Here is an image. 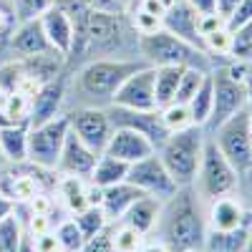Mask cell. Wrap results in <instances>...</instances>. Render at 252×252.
Returning a JSON list of instances; mask_svg holds the SVG:
<instances>
[{
	"label": "cell",
	"instance_id": "19",
	"mask_svg": "<svg viewBox=\"0 0 252 252\" xmlns=\"http://www.w3.org/2000/svg\"><path fill=\"white\" fill-rule=\"evenodd\" d=\"M161 28L169 31L172 35L187 40L192 46H202V35H199V13L187 3V0H177L174 5L166 8L164 18H161Z\"/></svg>",
	"mask_w": 252,
	"mask_h": 252
},
{
	"label": "cell",
	"instance_id": "33",
	"mask_svg": "<svg viewBox=\"0 0 252 252\" xmlns=\"http://www.w3.org/2000/svg\"><path fill=\"white\" fill-rule=\"evenodd\" d=\"M209 76V71H202V68H184L182 76H179V86H177V96L174 101L177 103H189V98H192L197 94V89L202 86V81ZM172 101V103H174Z\"/></svg>",
	"mask_w": 252,
	"mask_h": 252
},
{
	"label": "cell",
	"instance_id": "53",
	"mask_svg": "<svg viewBox=\"0 0 252 252\" xmlns=\"http://www.w3.org/2000/svg\"><path fill=\"white\" fill-rule=\"evenodd\" d=\"M192 252H207V250H204V247H202V250H192Z\"/></svg>",
	"mask_w": 252,
	"mask_h": 252
},
{
	"label": "cell",
	"instance_id": "8",
	"mask_svg": "<svg viewBox=\"0 0 252 252\" xmlns=\"http://www.w3.org/2000/svg\"><path fill=\"white\" fill-rule=\"evenodd\" d=\"M68 129H71V119L66 111L58 114L51 121L28 126V164L38 166V169L56 172Z\"/></svg>",
	"mask_w": 252,
	"mask_h": 252
},
{
	"label": "cell",
	"instance_id": "36",
	"mask_svg": "<svg viewBox=\"0 0 252 252\" xmlns=\"http://www.w3.org/2000/svg\"><path fill=\"white\" fill-rule=\"evenodd\" d=\"M229 61H252V23L232 31V40H229Z\"/></svg>",
	"mask_w": 252,
	"mask_h": 252
},
{
	"label": "cell",
	"instance_id": "7",
	"mask_svg": "<svg viewBox=\"0 0 252 252\" xmlns=\"http://www.w3.org/2000/svg\"><path fill=\"white\" fill-rule=\"evenodd\" d=\"M222 152V157L235 166L240 177L252 172V129H250V106L222 121L215 131L207 134Z\"/></svg>",
	"mask_w": 252,
	"mask_h": 252
},
{
	"label": "cell",
	"instance_id": "47",
	"mask_svg": "<svg viewBox=\"0 0 252 252\" xmlns=\"http://www.w3.org/2000/svg\"><path fill=\"white\" fill-rule=\"evenodd\" d=\"M18 252H38L35 250V240L28 229L23 227V237H20V245H18Z\"/></svg>",
	"mask_w": 252,
	"mask_h": 252
},
{
	"label": "cell",
	"instance_id": "6",
	"mask_svg": "<svg viewBox=\"0 0 252 252\" xmlns=\"http://www.w3.org/2000/svg\"><path fill=\"white\" fill-rule=\"evenodd\" d=\"M237 187H240V174L222 157V152L215 146V141L207 136L192 189L199 194L202 202H212V199L224 197V194H235Z\"/></svg>",
	"mask_w": 252,
	"mask_h": 252
},
{
	"label": "cell",
	"instance_id": "51",
	"mask_svg": "<svg viewBox=\"0 0 252 252\" xmlns=\"http://www.w3.org/2000/svg\"><path fill=\"white\" fill-rule=\"evenodd\" d=\"M250 129H252V98H250Z\"/></svg>",
	"mask_w": 252,
	"mask_h": 252
},
{
	"label": "cell",
	"instance_id": "22",
	"mask_svg": "<svg viewBox=\"0 0 252 252\" xmlns=\"http://www.w3.org/2000/svg\"><path fill=\"white\" fill-rule=\"evenodd\" d=\"M53 194L58 197L61 207L68 215H76L83 207H89V179L73 177V174H58Z\"/></svg>",
	"mask_w": 252,
	"mask_h": 252
},
{
	"label": "cell",
	"instance_id": "34",
	"mask_svg": "<svg viewBox=\"0 0 252 252\" xmlns=\"http://www.w3.org/2000/svg\"><path fill=\"white\" fill-rule=\"evenodd\" d=\"M20 237H23V222L18 220L15 212L0 220V252H18Z\"/></svg>",
	"mask_w": 252,
	"mask_h": 252
},
{
	"label": "cell",
	"instance_id": "12",
	"mask_svg": "<svg viewBox=\"0 0 252 252\" xmlns=\"http://www.w3.org/2000/svg\"><path fill=\"white\" fill-rule=\"evenodd\" d=\"M71 119V131L86 144L96 154H103L106 144L114 134V121L106 109H96V106H83L68 111Z\"/></svg>",
	"mask_w": 252,
	"mask_h": 252
},
{
	"label": "cell",
	"instance_id": "50",
	"mask_svg": "<svg viewBox=\"0 0 252 252\" xmlns=\"http://www.w3.org/2000/svg\"><path fill=\"white\" fill-rule=\"evenodd\" d=\"M116 3H119V8H121V10L126 13V8H129V5H131V0H116Z\"/></svg>",
	"mask_w": 252,
	"mask_h": 252
},
{
	"label": "cell",
	"instance_id": "46",
	"mask_svg": "<svg viewBox=\"0 0 252 252\" xmlns=\"http://www.w3.org/2000/svg\"><path fill=\"white\" fill-rule=\"evenodd\" d=\"M15 212V202L5 194V192H0V220H5Z\"/></svg>",
	"mask_w": 252,
	"mask_h": 252
},
{
	"label": "cell",
	"instance_id": "35",
	"mask_svg": "<svg viewBox=\"0 0 252 252\" xmlns=\"http://www.w3.org/2000/svg\"><path fill=\"white\" fill-rule=\"evenodd\" d=\"M3 114H5L13 124H28V119H31V98L23 96V94H18V91L5 94Z\"/></svg>",
	"mask_w": 252,
	"mask_h": 252
},
{
	"label": "cell",
	"instance_id": "1",
	"mask_svg": "<svg viewBox=\"0 0 252 252\" xmlns=\"http://www.w3.org/2000/svg\"><path fill=\"white\" fill-rule=\"evenodd\" d=\"M144 66H149L144 58H94L66 71V114L83 106L109 109L119 86Z\"/></svg>",
	"mask_w": 252,
	"mask_h": 252
},
{
	"label": "cell",
	"instance_id": "31",
	"mask_svg": "<svg viewBox=\"0 0 252 252\" xmlns=\"http://www.w3.org/2000/svg\"><path fill=\"white\" fill-rule=\"evenodd\" d=\"M146 235H141L139 229L124 224V222H111V242H114V252H139V247L144 245Z\"/></svg>",
	"mask_w": 252,
	"mask_h": 252
},
{
	"label": "cell",
	"instance_id": "2",
	"mask_svg": "<svg viewBox=\"0 0 252 252\" xmlns=\"http://www.w3.org/2000/svg\"><path fill=\"white\" fill-rule=\"evenodd\" d=\"M207 235V202L199 199L192 187H179L169 199L161 202L152 237L164 242L169 252L202 250Z\"/></svg>",
	"mask_w": 252,
	"mask_h": 252
},
{
	"label": "cell",
	"instance_id": "43",
	"mask_svg": "<svg viewBox=\"0 0 252 252\" xmlns=\"http://www.w3.org/2000/svg\"><path fill=\"white\" fill-rule=\"evenodd\" d=\"M237 3H240V0H217V8H215V13H217V15L224 20V23H227V18L235 13Z\"/></svg>",
	"mask_w": 252,
	"mask_h": 252
},
{
	"label": "cell",
	"instance_id": "52",
	"mask_svg": "<svg viewBox=\"0 0 252 252\" xmlns=\"http://www.w3.org/2000/svg\"><path fill=\"white\" fill-rule=\"evenodd\" d=\"M51 252H66V250H63V247H56V250H51Z\"/></svg>",
	"mask_w": 252,
	"mask_h": 252
},
{
	"label": "cell",
	"instance_id": "29",
	"mask_svg": "<svg viewBox=\"0 0 252 252\" xmlns=\"http://www.w3.org/2000/svg\"><path fill=\"white\" fill-rule=\"evenodd\" d=\"M73 220H76V224L81 227V232H83V237H94V235H98L101 229H106L111 222H109V217L103 215V209H101V204H89V207H83L81 212H76V215H71Z\"/></svg>",
	"mask_w": 252,
	"mask_h": 252
},
{
	"label": "cell",
	"instance_id": "26",
	"mask_svg": "<svg viewBox=\"0 0 252 252\" xmlns=\"http://www.w3.org/2000/svg\"><path fill=\"white\" fill-rule=\"evenodd\" d=\"M250 227H252V222L240 224L235 229H227V232H209L204 250L207 252H242L247 245Z\"/></svg>",
	"mask_w": 252,
	"mask_h": 252
},
{
	"label": "cell",
	"instance_id": "20",
	"mask_svg": "<svg viewBox=\"0 0 252 252\" xmlns=\"http://www.w3.org/2000/svg\"><path fill=\"white\" fill-rule=\"evenodd\" d=\"M157 149L152 146V141L141 136L139 131L134 129H124V126H114V134L106 144V149H103V154H109V157H116L126 164H134L144 157H149L154 154Z\"/></svg>",
	"mask_w": 252,
	"mask_h": 252
},
{
	"label": "cell",
	"instance_id": "40",
	"mask_svg": "<svg viewBox=\"0 0 252 252\" xmlns=\"http://www.w3.org/2000/svg\"><path fill=\"white\" fill-rule=\"evenodd\" d=\"M15 26H18V18H15L13 3L10 0H0V43L13 33Z\"/></svg>",
	"mask_w": 252,
	"mask_h": 252
},
{
	"label": "cell",
	"instance_id": "24",
	"mask_svg": "<svg viewBox=\"0 0 252 252\" xmlns=\"http://www.w3.org/2000/svg\"><path fill=\"white\" fill-rule=\"evenodd\" d=\"M0 149L10 166L28 164V124H10L0 129Z\"/></svg>",
	"mask_w": 252,
	"mask_h": 252
},
{
	"label": "cell",
	"instance_id": "48",
	"mask_svg": "<svg viewBox=\"0 0 252 252\" xmlns=\"http://www.w3.org/2000/svg\"><path fill=\"white\" fill-rule=\"evenodd\" d=\"M8 166H10V164H8V159H5V154H3V149H0V172H5V169H8Z\"/></svg>",
	"mask_w": 252,
	"mask_h": 252
},
{
	"label": "cell",
	"instance_id": "5",
	"mask_svg": "<svg viewBox=\"0 0 252 252\" xmlns=\"http://www.w3.org/2000/svg\"><path fill=\"white\" fill-rule=\"evenodd\" d=\"M204 141H207V131L202 126H189V129L182 131H172L157 149V157L166 166L169 177L177 182V187H192Z\"/></svg>",
	"mask_w": 252,
	"mask_h": 252
},
{
	"label": "cell",
	"instance_id": "11",
	"mask_svg": "<svg viewBox=\"0 0 252 252\" xmlns=\"http://www.w3.org/2000/svg\"><path fill=\"white\" fill-rule=\"evenodd\" d=\"M53 51L48 38L43 33L40 20H18V26L13 28V33L0 43V61H20V58H31V56H40Z\"/></svg>",
	"mask_w": 252,
	"mask_h": 252
},
{
	"label": "cell",
	"instance_id": "4",
	"mask_svg": "<svg viewBox=\"0 0 252 252\" xmlns=\"http://www.w3.org/2000/svg\"><path fill=\"white\" fill-rule=\"evenodd\" d=\"M139 56L149 66H179V68H202L212 71L215 61L199 46H192L187 40L172 35L169 31H157L149 35H139Z\"/></svg>",
	"mask_w": 252,
	"mask_h": 252
},
{
	"label": "cell",
	"instance_id": "32",
	"mask_svg": "<svg viewBox=\"0 0 252 252\" xmlns=\"http://www.w3.org/2000/svg\"><path fill=\"white\" fill-rule=\"evenodd\" d=\"M159 114H161L164 126L169 129V134L194 126V124H192V114H189V106H187V103H177V101H174V103H166V106L159 109Z\"/></svg>",
	"mask_w": 252,
	"mask_h": 252
},
{
	"label": "cell",
	"instance_id": "14",
	"mask_svg": "<svg viewBox=\"0 0 252 252\" xmlns=\"http://www.w3.org/2000/svg\"><path fill=\"white\" fill-rule=\"evenodd\" d=\"M111 106H124V109H139V111H149L157 109V98H154V66H144L134 71L126 78Z\"/></svg>",
	"mask_w": 252,
	"mask_h": 252
},
{
	"label": "cell",
	"instance_id": "30",
	"mask_svg": "<svg viewBox=\"0 0 252 252\" xmlns=\"http://www.w3.org/2000/svg\"><path fill=\"white\" fill-rule=\"evenodd\" d=\"M53 237H56L58 247H63L66 252H81L83 242H86V237H83V232H81V227L76 224V220L71 215L66 220H61L53 227Z\"/></svg>",
	"mask_w": 252,
	"mask_h": 252
},
{
	"label": "cell",
	"instance_id": "49",
	"mask_svg": "<svg viewBox=\"0 0 252 252\" xmlns=\"http://www.w3.org/2000/svg\"><path fill=\"white\" fill-rule=\"evenodd\" d=\"M242 252H252V227H250V235H247V245H245V250Z\"/></svg>",
	"mask_w": 252,
	"mask_h": 252
},
{
	"label": "cell",
	"instance_id": "39",
	"mask_svg": "<svg viewBox=\"0 0 252 252\" xmlns=\"http://www.w3.org/2000/svg\"><path fill=\"white\" fill-rule=\"evenodd\" d=\"M81 252H114V242H111V224L106 229H101L98 235L89 237L83 242Z\"/></svg>",
	"mask_w": 252,
	"mask_h": 252
},
{
	"label": "cell",
	"instance_id": "41",
	"mask_svg": "<svg viewBox=\"0 0 252 252\" xmlns=\"http://www.w3.org/2000/svg\"><path fill=\"white\" fill-rule=\"evenodd\" d=\"M247 23H252V0H240L235 13L227 18V28L235 31V28H242Z\"/></svg>",
	"mask_w": 252,
	"mask_h": 252
},
{
	"label": "cell",
	"instance_id": "44",
	"mask_svg": "<svg viewBox=\"0 0 252 252\" xmlns=\"http://www.w3.org/2000/svg\"><path fill=\"white\" fill-rule=\"evenodd\" d=\"M189 5H192L199 15H209V13H215L217 8V0H187Z\"/></svg>",
	"mask_w": 252,
	"mask_h": 252
},
{
	"label": "cell",
	"instance_id": "42",
	"mask_svg": "<svg viewBox=\"0 0 252 252\" xmlns=\"http://www.w3.org/2000/svg\"><path fill=\"white\" fill-rule=\"evenodd\" d=\"M86 5H89L91 10H106V13H124V10L119 8V3H116V0H86Z\"/></svg>",
	"mask_w": 252,
	"mask_h": 252
},
{
	"label": "cell",
	"instance_id": "21",
	"mask_svg": "<svg viewBox=\"0 0 252 252\" xmlns=\"http://www.w3.org/2000/svg\"><path fill=\"white\" fill-rule=\"evenodd\" d=\"M139 197H144L141 189H136L131 182H119V184H111L101 192V209L103 215L109 217V222H119L124 217V212L129 209Z\"/></svg>",
	"mask_w": 252,
	"mask_h": 252
},
{
	"label": "cell",
	"instance_id": "15",
	"mask_svg": "<svg viewBox=\"0 0 252 252\" xmlns=\"http://www.w3.org/2000/svg\"><path fill=\"white\" fill-rule=\"evenodd\" d=\"M66 71L61 76L46 81L33 96H31V119H28V126H38L43 121H51L56 119L58 114L66 111Z\"/></svg>",
	"mask_w": 252,
	"mask_h": 252
},
{
	"label": "cell",
	"instance_id": "27",
	"mask_svg": "<svg viewBox=\"0 0 252 252\" xmlns=\"http://www.w3.org/2000/svg\"><path fill=\"white\" fill-rule=\"evenodd\" d=\"M184 68L179 66H157L154 68V98H157V109L172 103L177 96V86H179V76Z\"/></svg>",
	"mask_w": 252,
	"mask_h": 252
},
{
	"label": "cell",
	"instance_id": "3",
	"mask_svg": "<svg viewBox=\"0 0 252 252\" xmlns=\"http://www.w3.org/2000/svg\"><path fill=\"white\" fill-rule=\"evenodd\" d=\"M94 58H141L139 33L134 31L126 13L91 10L81 53L66 71L81 66L83 61H94Z\"/></svg>",
	"mask_w": 252,
	"mask_h": 252
},
{
	"label": "cell",
	"instance_id": "10",
	"mask_svg": "<svg viewBox=\"0 0 252 252\" xmlns=\"http://www.w3.org/2000/svg\"><path fill=\"white\" fill-rule=\"evenodd\" d=\"M126 182H131L136 189H141L144 194H149L159 202L169 199L174 192H177V182L169 177V172H166V166L161 164V159L154 154L144 157L134 164H129V174H126Z\"/></svg>",
	"mask_w": 252,
	"mask_h": 252
},
{
	"label": "cell",
	"instance_id": "17",
	"mask_svg": "<svg viewBox=\"0 0 252 252\" xmlns=\"http://www.w3.org/2000/svg\"><path fill=\"white\" fill-rule=\"evenodd\" d=\"M96 159H98V154L91 149V146L83 144V141L68 129L66 141H63V149H61V157H58L56 172H58V174H73V177L89 179L91 172H94V166H96Z\"/></svg>",
	"mask_w": 252,
	"mask_h": 252
},
{
	"label": "cell",
	"instance_id": "9",
	"mask_svg": "<svg viewBox=\"0 0 252 252\" xmlns=\"http://www.w3.org/2000/svg\"><path fill=\"white\" fill-rule=\"evenodd\" d=\"M209 76H212V89H215V103H212V116H209L204 131H215L217 126L222 121H227L232 114L242 111L250 106V86H245V83H237L235 78H229L227 71L222 63H217V66L209 71Z\"/></svg>",
	"mask_w": 252,
	"mask_h": 252
},
{
	"label": "cell",
	"instance_id": "18",
	"mask_svg": "<svg viewBox=\"0 0 252 252\" xmlns=\"http://www.w3.org/2000/svg\"><path fill=\"white\" fill-rule=\"evenodd\" d=\"M38 20H40V26H43V33H46V38H48L51 48L68 61L71 53H73V46H76L73 20L63 13L61 8H56V5H51Z\"/></svg>",
	"mask_w": 252,
	"mask_h": 252
},
{
	"label": "cell",
	"instance_id": "38",
	"mask_svg": "<svg viewBox=\"0 0 252 252\" xmlns=\"http://www.w3.org/2000/svg\"><path fill=\"white\" fill-rule=\"evenodd\" d=\"M126 15H129L131 26H134V31H136L139 35H149V33L161 31V18L146 13V10H141V8H134V10H129Z\"/></svg>",
	"mask_w": 252,
	"mask_h": 252
},
{
	"label": "cell",
	"instance_id": "28",
	"mask_svg": "<svg viewBox=\"0 0 252 252\" xmlns=\"http://www.w3.org/2000/svg\"><path fill=\"white\" fill-rule=\"evenodd\" d=\"M212 103H215V89H212V76H207L202 81V86L197 89V94L189 98V114H192V124L194 126H207L209 116H212Z\"/></svg>",
	"mask_w": 252,
	"mask_h": 252
},
{
	"label": "cell",
	"instance_id": "13",
	"mask_svg": "<svg viewBox=\"0 0 252 252\" xmlns=\"http://www.w3.org/2000/svg\"><path fill=\"white\" fill-rule=\"evenodd\" d=\"M114 126H124V129H134L141 136H146L152 141L154 149L166 141L169 136V129L164 126L159 109H149V111H139V109H124V106H109L106 109Z\"/></svg>",
	"mask_w": 252,
	"mask_h": 252
},
{
	"label": "cell",
	"instance_id": "23",
	"mask_svg": "<svg viewBox=\"0 0 252 252\" xmlns=\"http://www.w3.org/2000/svg\"><path fill=\"white\" fill-rule=\"evenodd\" d=\"M159 207H161L159 199H154V197H149V194H144V197H139L129 209H126L124 217H121L119 222H124V224H129V227L139 229L141 235H152L154 227H157Z\"/></svg>",
	"mask_w": 252,
	"mask_h": 252
},
{
	"label": "cell",
	"instance_id": "16",
	"mask_svg": "<svg viewBox=\"0 0 252 252\" xmlns=\"http://www.w3.org/2000/svg\"><path fill=\"white\" fill-rule=\"evenodd\" d=\"M252 222V209L245 207V202L235 194H224L212 202H207V227L209 232H227L240 224Z\"/></svg>",
	"mask_w": 252,
	"mask_h": 252
},
{
	"label": "cell",
	"instance_id": "45",
	"mask_svg": "<svg viewBox=\"0 0 252 252\" xmlns=\"http://www.w3.org/2000/svg\"><path fill=\"white\" fill-rule=\"evenodd\" d=\"M139 252H169V250H166V245H164V242H159L157 237L146 235V240H144V245L139 247Z\"/></svg>",
	"mask_w": 252,
	"mask_h": 252
},
{
	"label": "cell",
	"instance_id": "25",
	"mask_svg": "<svg viewBox=\"0 0 252 252\" xmlns=\"http://www.w3.org/2000/svg\"><path fill=\"white\" fill-rule=\"evenodd\" d=\"M126 174H129V164H126V161H121L116 157H109V154H98L96 166H94L89 182L96 184V187H101V189H106L111 184L124 182Z\"/></svg>",
	"mask_w": 252,
	"mask_h": 252
},
{
	"label": "cell",
	"instance_id": "37",
	"mask_svg": "<svg viewBox=\"0 0 252 252\" xmlns=\"http://www.w3.org/2000/svg\"><path fill=\"white\" fill-rule=\"evenodd\" d=\"M13 3V10H15V18L18 20H33V18H40L56 0H10Z\"/></svg>",
	"mask_w": 252,
	"mask_h": 252
}]
</instances>
